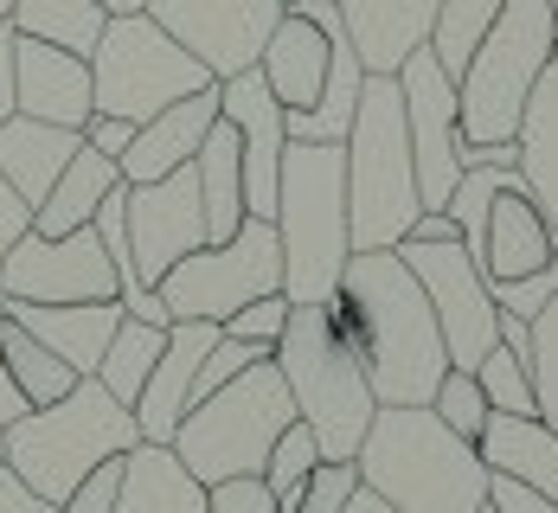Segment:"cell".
Wrapping results in <instances>:
<instances>
[{
  "instance_id": "ba28073f",
  "label": "cell",
  "mask_w": 558,
  "mask_h": 513,
  "mask_svg": "<svg viewBox=\"0 0 558 513\" xmlns=\"http://www.w3.org/2000/svg\"><path fill=\"white\" fill-rule=\"evenodd\" d=\"M546 64H553V0H507L456 77L462 142H513Z\"/></svg>"
},
{
  "instance_id": "816d5d0a",
  "label": "cell",
  "mask_w": 558,
  "mask_h": 513,
  "mask_svg": "<svg viewBox=\"0 0 558 513\" xmlns=\"http://www.w3.org/2000/svg\"><path fill=\"white\" fill-rule=\"evenodd\" d=\"M340 513H398V508H391V501H379L373 488H360V494H353V501H347Z\"/></svg>"
},
{
  "instance_id": "ac0fdd59",
  "label": "cell",
  "mask_w": 558,
  "mask_h": 513,
  "mask_svg": "<svg viewBox=\"0 0 558 513\" xmlns=\"http://www.w3.org/2000/svg\"><path fill=\"white\" fill-rule=\"evenodd\" d=\"M13 115H33V122H58V129H77L97 115V84H90V58L58 52L46 39H20L13 46Z\"/></svg>"
},
{
  "instance_id": "9a60e30c",
  "label": "cell",
  "mask_w": 558,
  "mask_h": 513,
  "mask_svg": "<svg viewBox=\"0 0 558 513\" xmlns=\"http://www.w3.org/2000/svg\"><path fill=\"white\" fill-rule=\"evenodd\" d=\"M129 251H135V277L155 289L173 264H186L193 251H206V206H199V173L173 168L168 180L129 186Z\"/></svg>"
},
{
  "instance_id": "2e32d148",
  "label": "cell",
  "mask_w": 558,
  "mask_h": 513,
  "mask_svg": "<svg viewBox=\"0 0 558 513\" xmlns=\"http://www.w3.org/2000/svg\"><path fill=\"white\" fill-rule=\"evenodd\" d=\"M219 115L238 129V155H244V212L251 219H277V173H282V148H289V122L282 103L270 97L264 71H238L219 84Z\"/></svg>"
},
{
  "instance_id": "e0dca14e",
  "label": "cell",
  "mask_w": 558,
  "mask_h": 513,
  "mask_svg": "<svg viewBox=\"0 0 558 513\" xmlns=\"http://www.w3.org/2000/svg\"><path fill=\"white\" fill-rule=\"evenodd\" d=\"M335 0H289L277 20V33H270V46L257 58V71H264V84H270V97H277L289 115H308L315 110V97H322V84H328V52H335Z\"/></svg>"
},
{
  "instance_id": "ee69618b",
  "label": "cell",
  "mask_w": 558,
  "mask_h": 513,
  "mask_svg": "<svg viewBox=\"0 0 558 513\" xmlns=\"http://www.w3.org/2000/svg\"><path fill=\"white\" fill-rule=\"evenodd\" d=\"M26 231H33V206H26V199L0 180V264H7V251H13Z\"/></svg>"
},
{
  "instance_id": "e575fe53",
  "label": "cell",
  "mask_w": 558,
  "mask_h": 513,
  "mask_svg": "<svg viewBox=\"0 0 558 513\" xmlns=\"http://www.w3.org/2000/svg\"><path fill=\"white\" fill-rule=\"evenodd\" d=\"M475 386H482L488 411H507V417H539V411H533V372H526V359H513L507 346H495V353L475 366Z\"/></svg>"
},
{
  "instance_id": "1f68e13d",
  "label": "cell",
  "mask_w": 558,
  "mask_h": 513,
  "mask_svg": "<svg viewBox=\"0 0 558 513\" xmlns=\"http://www.w3.org/2000/svg\"><path fill=\"white\" fill-rule=\"evenodd\" d=\"M501 7L507 0H444V13H437V26H430V58L444 64L449 77H462L469 52L482 46V33L495 26Z\"/></svg>"
},
{
  "instance_id": "6da1fadb",
  "label": "cell",
  "mask_w": 558,
  "mask_h": 513,
  "mask_svg": "<svg viewBox=\"0 0 558 513\" xmlns=\"http://www.w3.org/2000/svg\"><path fill=\"white\" fill-rule=\"evenodd\" d=\"M277 372L295 399V417L315 430L322 462H353L373 424V379H366V334L347 302H308L289 308V328L277 341Z\"/></svg>"
},
{
  "instance_id": "5bb4252c",
  "label": "cell",
  "mask_w": 558,
  "mask_h": 513,
  "mask_svg": "<svg viewBox=\"0 0 558 513\" xmlns=\"http://www.w3.org/2000/svg\"><path fill=\"white\" fill-rule=\"evenodd\" d=\"M0 302H116V270L97 225L64 237L26 231L0 264Z\"/></svg>"
},
{
  "instance_id": "52a82bcc",
  "label": "cell",
  "mask_w": 558,
  "mask_h": 513,
  "mask_svg": "<svg viewBox=\"0 0 558 513\" xmlns=\"http://www.w3.org/2000/svg\"><path fill=\"white\" fill-rule=\"evenodd\" d=\"M289 424H295V399H289L277 353H270L251 372H238L225 392L193 404L168 450L186 462V475H199L213 488V481H238V475H264V462Z\"/></svg>"
},
{
  "instance_id": "bcb514c9",
  "label": "cell",
  "mask_w": 558,
  "mask_h": 513,
  "mask_svg": "<svg viewBox=\"0 0 558 513\" xmlns=\"http://www.w3.org/2000/svg\"><path fill=\"white\" fill-rule=\"evenodd\" d=\"M462 168H520V142H462Z\"/></svg>"
},
{
  "instance_id": "8992f818",
  "label": "cell",
  "mask_w": 558,
  "mask_h": 513,
  "mask_svg": "<svg viewBox=\"0 0 558 513\" xmlns=\"http://www.w3.org/2000/svg\"><path fill=\"white\" fill-rule=\"evenodd\" d=\"M0 443H7V468H13L33 494H46L52 508H64L71 488H77L97 462L129 456V450L142 443V430H135V411H129V404H116L97 379H77L58 404L26 411L20 424H7Z\"/></svg>"
},
{
  "instance_id": "cb8c5ba5",
  "label": "cell",
  "mask_w": 558,
  "mask_h": 513,
  "mask_svg": "<svg viewBox=\"0 0 558 513\" xmlns=\"http://www.w3.org/2000/svg\"><path fill=\"white\" fill-rule=\"evenodd\" d=\"M475 456H482L488 475H507V481H520V488H533V494L558 501V430L553 424L495 411L488 430L475 437Z\"/></svg>"
},
{
  "instance_id": "ffe728a7",
  "label": "cell",
  "mask_w": 558,
  "mask_h": 513,
  "mask_svg": "<svg viewBox=\"0 0 558 513\" xmlns=\"http://www.w3.org/2000/svg\"><path fill=\"white\" fill-rule=\"evenodd\" d=\"M213 346H219V321H173L168 328V346H161V359H155V372H148V386L135 399L142 443H173L180 417L193 411V379H199Z\"/></svg>"
},
{
  "instance_id": "db71d44e",
  "label": "cell",
  "mask_w": 558,
  "mask_h": 513,
  "mask_svg": "<svg viewBox=\"0 0 558 513\" xmlns=\"http://www.w3.org/2000/svg\"><path fill=\"white\" fill-rule=\"evenodd\" d=\"M553 58H558V0H553Z\"/></svg>"
},
{
  "instance_id": "9f6ffc18",
  "label": "cell",
  "mask_w": 558,
  "mask_h": 513,
  "mask_svg": "<svg viewBox=\"0 0 558 513\" xmlns=\"http://www.w3.org/2000/svg\"><path fill=\"white\" fill-rule=\"evenodd\" d=\"M0 468H7V443H0Z\"/></svg>"
},
{
  "instance_id": "681fc988",
  "label": "cell",
  "mask_w": 558,
  "mask_h": 513,
  "mask_svg": "<svg viewBox=\"0 0 558 513\" xmlns=\"http://www.w3.org/2000/svg\"><path fill=\"white\" fill-rule=\"evenodd\" d=\"M501 346L513 359H526L533 353V321H520V315H501Z\"/></svg>"
},
{
  "instance_id": "7402d4cb",
  "label": "cell",
  "mask_w": 558,
  "mask_h": 513,
  "mask_svg": "<svg viewBox=\"0 0 558 513\" xmlns=\"http://www.w3.org/2000/svg\"><path fill=\"white\" fill-rule=\"evenodd\" d=\"M213 122H219V84L199 90V97H186V103H168L161 115H148L135 129L129 155L116 161L122 186H148V180H168L173 168H193V155L213 135Z\"/></svg>"
},
{
  "instance_id": "836d02e7",
  "label": "cell",
  "mask_w": 558,
  "mask_h": 513,
  "mask_svg": "<svg viewBox=\"0 0 558 513\" xmlns=\"http://www.w3.org/2000/svg\"><path fill=\"white\" fill-rule=\"evenodd\" d=\"M526 372H533V411L539 424L558 430V295L533 315V353H526Z\"/></svg>"
},
{
  "instance_id": "d4e9b609",
  "label": "cell",
  "mask_w": 558,
  "mask_h": 513,
  "mask_svg": "<svg viewBox=\"0 0 558 513\" xmlns=\"http://www.w3.org/2000/svg\"><path fill=\"white\" fill-rule=\"evenodd\" d=\"M77 148H84L77 129L33 122V115H7V122H0V180H7L26 206H39V199L52 193V180L71 168Z\"/></svg>"
},
{
  "instance_id": "f35d334b",
  "label": "cell",
  "mask_w": 558,
  "mask_h": 513,
  "mask_svg": "<svg viewBox=\"0 0 558 513\" xmlns=\"http://www.w3.org/2000/svg\"><path fill=\"white\" fill-rule=\"evenodd\" d=\"M289 295H264V302H251V308H238L231 321H225L219 334H231V341H257V346H270L277 353V341H282V328H289Z\"/></svg>"
},
{
  "instance_id": "30bf717a",
  "label": "cell",
  "mask_w": 558,
  "mask_h": 513,
  "mask_svg": "<svg viewBox=\"0 0 558 513\" xmlns=\"http://www.w3.org/2000/svg\"><path fill=\"white\" fill-rule=\"evenodd\" d=\"M155 295L168 302L173 321H231L238 308L282 295V237L270 219H244L225 244L193 251L186 264H173L155 283Z\"/></svg>"
},
{
  "instance_id": "277c9868",
  "label": "cell",
  "mask_w": 558,
  "mask_h": 513,
  "mask_svg": "<svg viewBox=\"0 0 558 513\" xmlns=\"http://www.w3.org/2000/svg\"><path fill=\"white\" fill-rule=\"evenodd\" d=\"M277 237H282V295L295 308L335 302L353 231H347V148L340 142H289L277 173Z\"/></svg>"
},
{
  "instance_id": "8fae6325",
  "label": "cell",
  "mask_w": 558,
  "mask_h": 513,
  "mask_svg": "<svg viewBox=\"0 0 558 513\" xmlns=\"http://www.w3.org/2000/svg\"><path fill=\"white\" fill-rule=\"evenodd\" d=\"M398 257H404V270L417 277V289L430 295V315H437V328H444L449 366H456V372H475V366L501 346V308H495V295H488L482 264L469 257V244H417V237H404Z\"/></svg>"
},
{
  "instance_id": "9c48e42d",
  "label": "cell",
  "mask_w": 558,
  "mask_h": 513,
  "mask_svg": "<svg viewBox=\"0 0 558 513\" xmlns=\"http://www.w3.org/2000/svg\"><path fill=\"white\" fill-rule=\"evenodd\" d=\"M90 84H97V115H122L142 129L148 115L213 90L219 77L180 39H168L148 13H110L104 39L90 52Z\"/></svg>"
},
{
  "instance_id": "603a6c76",
  "label": "cell",
  "mask_w": 558,
  "mask_h": 513,
  "mask_svg": "<svg viewBox=\"0 0 558 513\" xmlns=\"http://www.w3.org/2000/svg\"><path fill=\"white\" fill-rule=\"evenodd\" d=\"M553 251H558V231L546 225V212L533 206V193H526V186L495 193L488 225H482V251H475L482 277H488V283H520V277L546 270Z\"/></svg>"
},
{
  "instance_id": "11a10c76",
  "label": "cell",
  "mask_w": 558,
  "mask_h": 513,
  "mask_svg": "<svg viewBox=\"0 0 558 513\" xmlns=\"http://www.w3.org/2000/svg\"><path fill=\"white\" fill-rule=\"evenodd\" d=\"M7 13H13V0H0V20H7Z\"/></svg>"
},
{
  "instance_id": "d590c367",
  "label": "cell",
  "mask_w": 558,
  "mask_h": 513,
  "mask_svg": "<svg viewBox=\"0 0 558 513\" xmlns=\"http://www.w3.org/2000/svg\"><path fill=\"white\" fill-rule=\"evenodd\" d=\"M430 411L444 417L456 437H469V443H475V437L488 430V417H495V411H488V399H482V386H475V372H456V366L444 372V386H437Z\"/></svg>"
},
{
  "instance_id": "74e56055",
  "label": "cell",
  "mask_w": 558,
  "mask_h": 513,
  "mask_svg": "<svg viewBox=\"0 0 558 513\" xmlns=\"http://www.w3.org/2000/svg\"><path fill=\"white\" fill-rule=\"evenodd\" d=\"M353 494H360V468L353 462H315V475H308L295 513H340Z\"/></svg>"
},
{
  "instance_id": "f907efd6",
  "label": "cell",
  "mask_w": 558,
  "mask_h": 513,
  "mask_svg": "<svg viewBox=\"0 0 558 513\" xmlns=\"http://www.w3.org/2000/svg\"><path fill=\"white\" fill-rule=\"evenodd\" d=\"M20 417H26V399H20V386L7 379V359H0V430L20 424Z\"/></svg>"
},
{
  "instance_id": "d6986e66",
  "label": "cell",
  "mask_w": 558,
  "mask_h": 513,
  "mask_svg": "<svg viewBox=\"0 0 558 513\" xmlns=\"http://www.w3.org/2000/svg\"><path fill=\"white\" fill-rule=\"evenodd\" d=\"M340 33L360 52L366 77H398V64L430 46L444 0H335Z\"/></svg>"
},
{
  "instance_id": "c3c4849f",
  "label": "cell",
  "mask_w": 558,
  "mask_h": 513,
  "mask_svg": "<svg viewBox=\"0 0 558 513\" xmlns=\"http://www.w3.org/2000/svg\"><path fill=\"white\" fill-rule=\"evenodd\" d=\"M411 237H417V244H462V231H456L449 212H424V219L411 225Z\"/></svg>"
},
{
  "instance_id": "5b68a950",
  "label": "cell",
  "mask_w": 558,
  "mask_h": 513,
  "mask_svg": "<svg viewBox=\"0 0 558 513\" xmlns=\"http://www.w3.org/2000/svg\"><path fill=\"white\" fill-rule=\"evenodd\" d=\"M340 148H347V231H353V251H398L411 237V225L424 219L398 77H366L360 115H353Z\"/></svg>"
},
{
  "instance_id": "f1b7e54d",
  "label": "cell",
  "mask_w": 558,
  "mask_h": 513,
  "mask_svg": "<svg viewBox=\"0 0 558 513\" xmlns=\"http://www.w3.org/2000/svg\"><path fill=\"white\" fill-rule=\"evenodd\" d=\"M7 20H13L20 39H46V46L77 52V58L97 52V39H104V26H110V13H104L97 0H13Z\"/></svg>"
},
{
  "instance_id": "6f0895ef",
  "label": "cell",
  "mask_w": 558,
  "mask_h": 513,
  "mask_svg": "<svg viewBox=\"0 0 558 513\" xmlns=\"http://www.w3.org/2000/svg\"><path fill=\"white\" fill-rule=\"evenodd\" d=\"M482 513H495V508H482Z\"/></svg>"
},
{
  "instance_id": "b9f144b4",
  "label": "cell",
  "mask_w": 558,
  "mask_h": 513,
  "mask_svg": "<svg viewBox=\"0 0 558 513\" xmlns=\"http://www.w3.org/2000/svg\"><path fill=\"white\" fill-rule=\"evenodd\" d=\"M488 508L495 513H558V501L520 488V481H507V475H488Z\"/></svg>"
},
{
  "instance_id": "ab89813d",
  "label": "cell",
  "mask_w": 558,
  "mask_h": 513,
  "mask_svg": "<svg viewBox=\"0 0 558 513\" xmlns=\"http://www.w3.org/2000/svg\"><path fill=\"white\" fill-rule=\"evenodd\" d=\"M116 501H122V456L97 462L77 488H71V501H64V513H116Z\"/></svg>"
},
{
  "instance_id": "f546056e",
  "label": "cell",
  "mask_w": 558,
  "mask_h": 513,
  "mask_svg": "<svg viewBox=\"0 0 558 513\" xmlns=\"http://www.w3.org/2000/svg\"><path fill=\"white\" fill-rule=\"evenodd\" d=\"M0 359H7V379L20 386L26 411H46V404H58L71 386H77V372L58 359L52 346H39L20 321H7V315H0Z\"/></svg>"
},
{
  "instance_id": "3957f363",
  "label": "cell",
  "mask_w": 558,
  "mask_h": 513,
  "mask_svg": "<svg viewBox=\"0 0 558 513\" xmlns=\"http://www.w3.org/2000/svg\"><path fill=\"white\" fill-rule=\"evenodd\" d=\"M360 488L398 513H482L488 468L469 437H456L430 404H379L360 443Z\"/></svg>"
},
{
  "instance_id": "7c38bea8",
  "label": "cell",
  "mask_w": 558,
  "mask_h": 513,
  "mask_svg": "<svg viewBox=\"0 0 558 513\" xmlns=\"http://www.w3.org/2000/svg\"><path fill=\"white\" fill-rule=\"evenodd\" d=\"M398 90H404V135H411V168H417V199L424 212H444L456 180H462V103H456V77L424 52L398 64Z\"/></svg>"
},
{
  "instance_id": "f5cc1de1",
  "label": "cell",
  "mask_w": 558,
  "mask_h": 513,
  "mask_svg": "<svg viewBox=\"0 0 558 513\" xmlns=\"http://www.w3.org/2000/svg\"><path fill=\"white\" fill-rule=\"evenodd\" d=\"M97 7H104V13H142L148 0H97Z\"/></svg>"
},
{
  "instance_id": "4dcf8cb0",
  "label": "cell",
  "mask_w": 558,
  "mask_h": 513,
  "mask_svg": "<svg viewBox=\"0 0 558 513\" xmlns=\"http://www.w3.org/2000/svg\"><path fill=\"white\" fill-rule=\"evenodd\" d=\"M161 346H168V328L122 315V321H116V334H110V353H104V366H97V386H104L116 404H129V411H135L142 386H148V372H155V359H161Z\"/></svg>"
},
{
  "instance_id": "d6a6232c",
  "label": "cell",
  "mask_w": 558,
  "mask_h": 513,
  "mask_svg": "<svg viewBox=\"0 0 558 513\" xmlns=\"http://www.w3.org/2000/svg\"><path fill=\"white\" fill-rule=\"evenodd\" d=\"M315 462H322V450H315V430L295 417V424L277 437L270 462H264V488L277 494V513H295L302 488H308V475H315Z\"/></svg>"
},
{
  "instance_id": "7bdbcfd3",
  "label": "cell",
  "mask_w": 558,
  "mask_h": 513,
  "mask_svg": "<svg viewBox=\"0 0 558 513\" xmlns=\"http://www.w3.org/2000/svg\"><path fill=\"white\" fill-rule=\"evenodd\" d=\"M84 142H90L97 155L122 161V155H129V142H135V122H122V115H90V122H84Z\"/></svg>"
},
{
  "instance_id": "4316f807",
  "label": "cell",
  "mask_w": 558,
  "mask_h": 513,
  "mask_svg": "<svg viewBox=\"0 0 558 513\" xmlns=\"http://www.w3.org/2000/svg\"><path fill=\"white\" fill-rule=\"evenodd\" d=\"M513 142H520V180H526L533 206L546 212V225L558 231V58L539 71Z\"/></svg>"
},
{
  "instance_id": "8d00e7d4",
  "label": "cell",
  "mask_w": 558,
  "mask_h": 513,
  "mask_svg": "<svg viewBox=\"0 0 558 513\" xmlns=\"http://www.w3.org/2000/svg\"><path fill=\"white\" fill-rule=\"evenodd\" d=\"M257 359H270V346H257V341H231V334H219V346L206 353V366H199V379H193V404L199 399H213V392H225L238 372H251Z\"/></svg>"
},
{
  "instance_id": "7a4b0ae2",
  "label": "cell",
  "mask_w": 558,
  "mask_h": 513,
  "mask_svg": "<svg viewBox=\"0 0 558 513\" xmlns=\"http://www.w3.org/2000/svg\"><path fill=\"white\" fill-rule=\"evenodd\" d=\"M340 302L353 308L360 334H366V379L379 404H430L449 372L444 328L430 315V295L404 270L398 251H353Z\"/></svg>"
},
{
  "instance_id": "44dd1931",
  "label": "cell",
  "mask_w": 558,
  "mask_h": 513,
  "mask_svg": "<svg viewBox=\"0 0 558 513\" xmlns=\"http://www.w3.org/2000/svg\"><path fill=\"white\" fill-rule=\"evenodd\" d=\"M0 315L20 321L39 346H52L77 379H97L116 321H122V302H0Z\"/></svg>"
},
{
  "instance_id": "484cf974",
  "label": "cell",
  "mask_w": 558,
  "mask_h": 513,
  "mask_svg": "<svg viewBox=\"0 0 558 513\" xmlns=\"http://www.w3.org/2000/svg\"><path fill=\"white\" fill-rule=\"evenodd\" d=\"M116 513H206V481L186 475L168 443H135L122 456V501Z\"/></svg>"
},
{
  "instance_id": "7dc6e473",
  "label": "cell",
  "mask_w": 558,
  "mask_h": 513,
  "mask_svg": "<svg viewBox=\"0 0 558 513\" xmlns=\"http://www.w3.org/2000/svg\"><path fill=\"white\" fill-rule=\"evenodd\" d=\"M13 46H20L13 20H0V122L13 115Z\"/></svg>"
},
{
  "instance_id": "4fadbf2b",
  "label": "cell",
  "mask_w": 558,
  "mask_h": 513,
  "mask_svg": "<svg viewBox=\"0 0 558 513\" xmlns=\"http://www.w3.org/2000/svg\"><path fill=\"white\" fill-rule=\"evenodd\" d=\"M282 7H289V0H148L142 13H148L168 39H180V46L225 84V77H238V71H251V64L264 58Z\"/></svg>"
},
{
  "instance_id": "83f0119b",
  "label": "cell",
  "mask_w": 558,
  "mask_h": 513,
  "mask_svg": "<svg viewBox=\"0 0 558 513\" xmlns=\"http://www.w3.org/2000/svg\"><path fill=\"white\" fill-rule=\"evenodd\" d=\"M110 186H122V173H116L110 155H97L90 142L71 155V168L52 180V193L33 206V231L39 237H64V231H84L97 219V206L110 199Z\"/></svg>"
},
{
  "instance_id": "60d3db41",
  "label": "cell",
  "mask_w": 558,
  "mask_h": 513,
  "mask_svg": "<svg viewBox=\"0 0 558 513\" xmlns=\"http://www.w3.org/2000/svg\"><path fill=\"white\" fill-rule=\"evenodd\" d=\"M206 513H277V494L264 488V475H238L206 488Z\"/></svg>"
},
{
  "instance_id": "f6af8a7d",
  "label": "cell",
  "mask_w": 558,
  "mask_h": 513,
  "mask_svg": "<svg viewBox=\"0 0 558 513\" xmlns=\"http://www.w3.org/2000/svg\"><path fill=\"white\" fill-rule=\"evenodd\" d=\"M0 513H64V508H52L46 494H33L13 468H0Z\"/></svg>"
}]
</instances>
